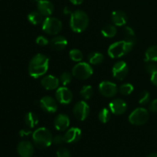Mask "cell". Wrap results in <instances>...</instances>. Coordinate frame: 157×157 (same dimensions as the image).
<instances>
[{"instance_id":"obj_1","label":"cell","mask_w":157,"mask_h":157,"mask_svg":"<svg viewBox=\"0 0 157 157\" xmlns=\"http://www.w3.org/2000/svg\"><path fill=\"white\" fill-rule=\"evenodd\" d=\"M49 67V58L42 54H37L31 59L29 64V73L31 77L38 78L44 75Z\"/></svg>"},{"instance_id":"obj_2","label":"cell","mask_w":157,"mask_h":157,"mask_svg":"<svg viewBox=\"0 0 157 157\" xmlns=\"http://www.w3.org/2000/svg\"><path fill=\"white\" fill-rule=\"evenodd\" d=\"M89 24L87 14L82 10H77L71 14L70 27L73 32L81 33L87 29Z\"/></svg>"},{"instance_id":"obj_3","label":"cell","mask_w":157,"mask_h":157,"mask_svg":"<svg viewBox=\"0 0 157 157\" xmlns=\"http://www.w3.org/2000/svg\"><path fill=\"white\" fill-rule=\"evenodd\" d=\"M34 144L38 149H45L50 147L53 141V136L49 130L45 127L37 129L32 134Z\"/></svg>"},{"instance_id":"obj_4","label":"cell","mask_w":157,"mask_h":157,"mask_svg":"<svg viewBox=\"0 0 157 157\" xmlns=\"http://www.w3.org/2000/svg\"><path fill=\"white\" fill-rule=\"evenodd\" d=\"M134 43L127 41H121L112 44L109 47L107 53L112 58H120L131 52Z\"/></svg>"},{"instance_id":"obj_5","label":"cell","mask_w":157,"mask_h":157,"mask_svg":"<svg viewBox=\"0 0 157 157\" xmlns=\"http://www.w3.org/2000/svg\"><path fill=\"white\" fill-rule=\"evenodd\" d=\"M62 29V23L58 18L46 17L42 22V30L50 35H56Z\"/></svg>"},{"instance_id":"obj_6","label":"cell","mask_w":157,"mask_h":157,"mask_svg":"<svg viewBox=\"0 0 157 157\" xmlns=\"http://www.w3.org/2000/svg\"><path fill=\"white\" fill-rule=\"evenodd\" d=\"M72 75L78 79L87 80L93 75V68L87 63H78L72 69Z\"/></svg>"},{"instance_id":"obj_7","label":"cell","mask_w":157,"mask_h":157,"mask_svg":"<svg viewBox=\"0 0 157 157\" xmlns=\"http://www.w3.org/2000/svg\"><path fill=\"white\" fill-rule=\"evenodd\" d=\"M149 113L147 109L139 107L133 110L129 117V121L133 125H144L148 121Z\"/></svg>"},{"instance_id":"obj_8","label":"cell","mask_w":157,"mask_h":157,"mask_svg":"<svg viewBox=\"0 0 157 157\" xmlns=\"http://www.w3.org/2000/svg\"><path fill=\"white\" fill-rule=\"evenodd\" d=\"M73 113L78 121H84L90 113V107L84 101H79L74 107Z\"/></svg>"},{"instance_id":"obj_9","label":"cell","mask_w":157,"mask_h":157,"mask_svg":"<svg viewBox=\"0 0 157 157\" xmlns=\"http://www.w3.org/2000/svg\"><path fill=\"white\" fill-rule=\"evenodd\" d=\"M99 91L106 98H112L117 93V87L116 84L110 81H102L99 84Z\"/></svg>"},{"instance_id":"obj_10","label":"cell","mask_w":157,"mask_h":157,"mask_svg":"<svg viewBox=\"0 0 157 157\" xmlns=\"http://www.w3.org/2000/svg\"><path fill=\"white\" fill-rule=\"evenodd\" d=\"M128 71L129 68L127 63L122 61H117L113 65V69H112V73H113V77L119 81L124 80L127 77Z\"/></svg>"},{"instance_id":"obj_11","label":"cell","mask_w":157,"mask_h":157,"mask_svg":"<svg viewBox=\"0 0 157 157\" xmlns=\"http://www.w3.org/2000/svg\"><path fill=\"white\" fill-rule=\"evenodd\" d=\"M56 100L61 104H69L73 100V94L66 87L58 88L55 93Z\"/></svg>"},{"instance_id":"obj_12","label":"cell","mask_w":157,"mask_h":157,"mask_svg":"<svg viewBox=\"0 0 157 157\" xmlns=\"http://www.w3.org/2000/svg\"><path fill=\"white\" fill-rule=\"evenodd\" d=\"M40 107L47 113H55L58 110V104L53 98L45 96L40 100Z\"/></svg>"},{"instance_id":"obj_13","label":"cell","mask_w":157,"mask_h":157,"mask_svg":"<svg viewBox=\"0 0 157 157\" xmlns=\"http://www.w3.org/2000/svg\"><path fill=\"white\" fill-rule=\"evenodd\" d=\"M17 151L21 157H32L33 156L35 148L33 144L27 140H23L18 144Z\"/></svg>"},{"instance_id":"obj_14","label":"cell","mask_w":157,"mask_h":157,"mask_svg":"<svg viewBox=\"0 0 157 157\" xmlns=\"http://www.w3.org/2000/svg\"><path fill=\"white\" fill-rule=\"evenodd\" d=\"M109 107H110V110L113 114L121 115L125 113L127 108V103L124 100L117 98L110 103Z\"/></svg>"},{"instance_id":"obj_15","label":"cell","mask_w":157,"mask_h":157,"mask_svg":"<svg viewBox=\"0 0 157 157\" xmlns=\"http://www.w3.org/2000/svg\"><path fill=\"white\" fill-rule=\"evenodd\" d=\"M82 133L81 130L78 127H71L67 130L65 134L64 135L65 143L67 144H75L81 140Z\"/></svg>"},{"instance_id":"obj_16","label":"cell","mask_w":157,"mask_h":157,"mask_svg":"<svg viewBox=\"0 0 157 157\" xmlns=\"http://www.w3.org/2000/svg\"><path fill=\"white\" fill-rule=\"evenodd\" d=\"M38 11L42 15L49 17L52 15L54 12V6L48 0H39L37 3Z\"/></svg>"},{"instance_id":"obj_17","label":"cell","mask_w":157,"mask_h":157,"mask_svg":"<svg viewBox=\"0 0 157 157\" xmlns=\"http://www.w3.org/2000/svg\"><path fill=\"white\" fill-rule=\"evenodd\" d=\"M54 124H55L56 130H59V131H64L69 127L70 119L66 114L61 113L55 117Z\"/></svg>"},{"instance_id":"obj_18","label":"cell","mask_w":157,"mask_h":157,"mask_svg":"<svg viewBox=\"0 0 157 157\" xmlns=\"http://www.w3.org/2000/svg\"><path fill=\"white\" fill-rule=\"evenodd\" d=\"M41 84L46 90H55L59 86V80L53 75H47L41 79Z\"/></svg>"},{"instance_id":"obj_19","label":"cell","mask_w":157,"mask_h":157,"mask_svg":"<svg viewBox=\"0 0 157 157\" xmlns=\"http://www.w3.org/2000/svg\"><path fill=\"white\" fill-rule=\"evenodd\" d=\"M112 22L117 26H123L127 23V14L121 10L113 11L111 14Z\"/></svg>"},{"instance_id":"obj_20","label":"cell","mask_w":157,"mask_h":157,"mask_svg":"<svg viewBox=\"0 0 157 157\" xmlns=\"http://www.w3.org/2000/svg\"><path fill=\"white\" fill-rule=\"evenodd\" d=\"M50 45L53 50L59 52L65 48L66 46L67 45V41L64 37L58 35L52 38V41H50Z\"/></svg>"},{"instance_id":"obj_21","label":"cell","mask_w":157,"mask_h":157,"mask_svg":"<svg viewBox=\"0 0 157 157\" xmlns=\"http://www.w3.org/2000/svg\"><path fill=\"white\" fill-rule=\"evenodd\" d=\"M38 121H39L38 117L33 112H29L25 117V123L30 128L35 127L38 124Z\"/></svg>"},{"instance_id":"obj_22","label":"cell","mask_w":157,"mask_h":157,"mask_svg":"<svg viewBox=\"0 0 157 157\" xmlns=\"http://www.w3.org/2000/svg\"><path fill=\"white\" fill-rule=\"evenodd\" d=\"M101 34L105 38H113L117 34V29L113 25H105L101 29Z\"/></svg>"},{"instance_id":"obj_23","label":"cell","mask_w":157,"mask_h":157,"mask_svg":"<svg viewBox=\"0 0 157 157\" xmlns=\"http://www.w3.org/2000/svg\"><path fill=\"white\" fill-rule=\"evenodd\" d=\"M43 17H44V15H41L38 11V12L34 11V12H30L28 15V20L32 25H38L40 23L43 22V21H44Z\"/></svg>"},{"instance_id":"obj_24","label":"cell","mask_w":157,"mask_h":157,"mask_svg":"<svg viewBox=\"0 0 157 157\" xmlns=\"http://www.w3.org/2000/svg\"><path fill=\"white\" fill-rule=\"evenodd\" d=\"M146 61H157V46H151L147 50L145 53Z\"/></svg>"},{"instance_id":"obj_25","label":"cell","mask_w":157,"mask_h":157,"mask_svg":"<svg viewBox=\"0 0 157 157\" xmlns=\"http://www.w3.org/2000/svg\"><path fill=\"white\" fill-rule=\"evenodd\" d=\"M104 59V55L100 52H92L88 55V61L91 64H101Z\"/></svg>"},{"instance_id":"obj_26","label":"cell","mask_w":157,"mask_h":157,"mask_svg":"<svg viewBox=\"0 0 157 157\" xmlns=\"http://www.w3.org/2000/svg\"><path fill=\"white\" fill-rule=\"evenodd\" d=\"M124 38H125V41H129V42L135 43L136 41V36H135V32L133 29L130 27H126L124 30Z\"/></svg>"},{"instance_id":"obj_27","label":"cell","mask_w":157,"mask_h":157,"mask_svg":"<svg viewBox=\"0 0 157 157\" xmlns=\"http://www.w3.org/2000/svg\"><path fill=\"white\" fill-rule=\"evenodd\" d=\"M69 57H70L71 60L75 62H80L82 61L84 55H83L82 52L78 49H72L69 52Z\"/></svg>"},{"instance_id":"obj_28","label":"cell","mask_w":157,"mask_h":157,"mask_svg":"<svg viewBox=\"0 0 157 157\" xmlns=\"http://www.w3.org/2000/svg\"><path fill=\"white\" fill-rule=\"evenodd\" d=\"M94 90L91 86H84L80 91V94L84 100H89L93 96Z\"/></svg>"},{"instance_id":"obj_29","label":"cell","mask_w":157,"mask_h":157,"mask_svg":"<svg viewBox=\"0 0 157 157\" xmlns=\"http://www.w3.org/2000/svg\"><path fill=\"white\" fill-rule=\"evenodd\" d=\"M99 120L103 124H106L110 119V112L107 108H103L99 113Z\"/></svg>"},{"instance_id":"obj_30","label":"cell","mask_w":157,"mask_h":157,"mask_svg":"<svg viewBox=\"0 0 157 157\" xmlns=\"http://www.w3.org/2000/svg\"><path fill=\"white\" fill-rule=\"evenodd\" d=\"M133 86L131 84H124L120 87L119 91L123 95H129L133 92Z\"/></svg>"},{"instance_id":"obj_31","label":"cell","mask_w":157,"mask_h":157,"mask_svg":"<svg viewBox=\"0 0 157 157\" xmlns=\"http://www.w3.org/2000/svg\"><path fill=\"white\" fill-rule=\"evenodd\" d=\"M60 80H61V82L62 83L63 85H67V84L71 82L72 75L69 72H63L61 75V77H60Z\"/></svg>"},{"instance_id":"obj_32","label":"cell","mask_w":157,"mask_h":157,"mask_svg":"<svg viewBox=\"0 0 157 157\" xmlns=\"http://www.w3.org/2000/svg\"><path fill=\"white\" fill-rule=\"evenodd\" d=\"M150 100V93L147 90H144L140 93L139 98V103L142 105H145V104H148L149 101Z\"/></svg>"},{"instance_id":"obj_33","label":"cell","mask_w":157,"mask_h":157,"mask_svg":"<svg viewBox=\"0 0 157 157\" xmlns=\"http://www.w3.org/2000/svg\"><path fill=\"white\" fill-rule=\"evenodd\" d=\"M145 69L147 73L153 75V73L157 71V64L154 61H147Z\"/></svg>"},{"instance_id":"obj_34","label":"cell","mask_w":157,"mask_h":157,"mask_svg":"<svg viewBox=\"0 0 157 157\" xmlns=\"http://www.w3.org/2000/svg\"><path fill=\"white\" fill-rule=\"evenodd\" d=\"M57 157H71V153L65 147H60L57 150Z\"/></svg>"},{"instance_id":"obj_35","label":"cell","mask_w":157,"mask_h":157,"mask_svg":"<svg viewBox=\"0 0 157 157\" xmlns=\"http://www.w3.org/2000/svg\"><path fill=\"white\" fill-rule=\"evenodd\" d=\"M64 143H65V140H64V136H61V135H57L55 137H53V141L52 144H55V145H61Z\"/></svg>"},{"instance_id":"obj_36","label":"cell","mask_w":157,"mask_h":157,"mask_svg":"<svg viewBox=\"0 0 157 157\" xmlns=\"http://www.w3.org/2000/svg\"><path fill=\"white\" fill-rule=\"evenodd\" d=\"M36 43L40 46H45L48 44V40L44 36L40 35L36 38Z\"/></svg>"},{"instance_id":"obj_37","label":"cell","mask_w":157,"mask_h":157,"mask_svg":"<svg viewBox=\"0 0 157 157\" xmlns=\"http://www.w3.org/2000/svg\"><path fill=\"white\" fill-rule=\"evenodd\" d=\"M150 110L153 113H157V99L154 100L150 105Z\"/></svg>"},{"instance_id":"obj_38","label":"cell","mask_w":157,"mask_h":157,"mask_svg":"<svg viewBox=\"0 0 157 157\" xmlns=\"http://www.w3.org/2000/svg\"><path fill=\"white\" fill-rule=\"evenodd\" d=\"M151 81L154 85L157 86V71L151 75Z\"/></svg>"},{"instance_id":"obj_39","label":"cell","mask_w":157,"mask_h":157,"mask_svg":"<svg viewBox=\"0 0 157 157\" xmlns=\"http://www.w3.org/2000/svg\"><path fill=\"white\" fill-rule=\"evenodd\" d=\"M84 0H70L71 2L74 5H81Z\"/></svg>"},{"instance_id":"obj_40","label":"cell","mask_w":157,"mask_h":157,"mask_svg":"<svg viewBox=\"0 0 157 157\" xmlns=\"http://www.w3.org/2000/svg\"><path fill=\"white\" fill-rule=\"evenodd\" d=\"M29 133H30V132H26L25 130H21V131L20 132V135H21V136H26V135H29Z\"/></svg>"},{"instance_id":"obj_41","label":"cell","mask_w":157,"mask_h":157,"mask_svg":"<svg viewBox=\"0 0 157 157\" xmlns=\"http://www.w3.org/2000/svg\"><path fill=\"white\" fill-rule=\"evenodd\" d=\"M64 14H68V13H71V14L72 12H70V10H69V9L67 7H65L64 8Z\"/></svg>"},{"instance_id":"obj_42","label":"cell","mask_w":157,"mask_h":157,"mask_svg":"<svg viewBox=\"0 0 157 157\" xmlns=\"http://www.w3.org/2000/svg\"><path fill=\"white\" fill-rule=\"evenodd\" d=\"M147 157H157V153H151V154L148 155Z\"/></svg>"},{"instance_id":"obj_43","label":"cell","mask_w":157,"mask_h":157,"mask_svg":"<svg viewBox=\"0 0 157 157\" xmlns=\"http://www.w3.org/2000/svg\"><path fill=\"white\" fill-rule=\"evenodd\" d=\"M32 1L34 2H37V3H38V2L39 1V0H32Z\"/></svg>"}]
</instances>
